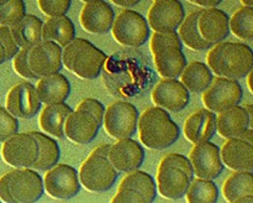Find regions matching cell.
<instances>
[{
  "mask_svg": "<svg viewBox=\"0 0 253 203\" xmlns=\"http://www.w3.org/2000/svg\"><path fill=\"white\" fill-rule=\"evenodd\" d=\"M207 66L217 77L230 79L245 78L253 66V51L242 42L220 41L210 47Z\"/></svg>",
  "mask_w": 253,
  "mask_h": 203,
  "instance_id": "obj_1",
  "label": "cell"
},
{
  "mask_svg": "<svg viewBox=\"0 0 253 203\" xmlns=\"http://www.w3.org/2000/svg\"><path fill=\"white\" fill-rule=\"evenodd\" d=\"M138 139L145 148L163 150L172 146L180 136L178 124L170 118L167 110L160 106H150L138 114Z\"/></svg>",
  "mask_w": 253,
  "mask_h": 203,
  "instance_id": "obj_2",
  "label": "cell"
},
{
  "mask_svg": "<svg viewBox=\"0 0 253 203\" xmlns=\"http://www.w3.org/2000/svg\"><path fill=\"white\" fill-rule=\"evenodd\" d=\"M105 61V52L82 37H74L62 49V66L82 79L98 78Z\"/></svg>",
  "mask_w": 253,
  "mask_h": 203,
  "instance_id": "obj_3",
  "label": "cell"
},
{
  "mask_svg": "<svg viewBox=\"0 0 253 203\" xmlns=\"http://www.w3.org/2000/svg\"><path fill=\"white\" fill-rule=\"evenodd\" d=\"M150 50L156 69L162 78H177L187 66L183 44L177 31L153 32Z\"/></svg>",
  "mask_w": 253,
  "mask_h": 203,
  "instance_id": "obj_4",
  "label": "cell"
},
{
  "mask_svg": "<svg viewBox=\"0 0 253 203\" xmlns=\"http://www.w3.org/2000/svg\"><path fill=\"white\" fill-rule=\"evenodd\" d=\"M42 177L34 168H15L0 177V201L6 203H32L43 195Z\"/></svg>",
  "mask_w": 253,
  "mask_h": 203,
  "instance_id": "obj_5",
  "label": "cell"
},
{
  "mask_svg": "<svg viewBox=\"0 0 253 203\" xmlns=\"http://www.w3.org/2000/svg\"><path fill=\"white\" fill-rule=\"evenodd\" d=\"M110 144H103L90 152L78 170L79 183L89 192H105L110 190L119 172L108 158Z\"/></svg>",
  "mask_w": 253,
  "mask_h": 203,
  "instance_id": "obj_6",
  "label": "cell"
},
{
  "mask_svg": "<svg viewBox=\"0 0 253 203\" xmlns=\"http://www.w3.org/2000/svg\"><path fill=\"white\" fill-rule=\"evenodd\" d=\"M110 30L116 42L128 47L142 46L150 36V26L145 16L130 9L123 10L114 19Z\"/></svg>",
  "mask_w": 253,
  "mask_h": 203,
  "instance_id": "obj_7",
  "label": "cell"
},
{
  "mask_svg": "<svg viewBox=\"0 0 253 203\" xmlns=\"http://www.w3.org/2000/svg\"><path fill=\"white\" fill-rule=\"evenodd\" d=\"M156 195L157 188L152 176L137 168L128 171L121 180L111 202L151 203L155 201Z\"/></svg>",
  "mask_w": 253,
  "mask_h": 203,
  "instance_id": "obj_8",
  "label": "cell"
},
{
  "mask_svg": "<svg viewBox=\"0 0 253 203\" xmlns=\"http://www.w3.org/2000/svg\"><path fill=\"white\" fill-rule=\"evenodd\" d=\"M138 111L128 102L116 101L104 110L103 123L109 136L116 139L131 138L137 130Z\"/></svg>",
  "mask_w": 253,
  "mask_h": 203,
  "instance_id": "obj_9",
  "label": "cell"
},
{
  "mask_svg": "<svg viewBox=\"0 0 253 203\" xmlns=\"http://www.w3.org/2000/svg\"><path fill=\"white\" fill-rule=\"evenodd\" d=\"M202 93V102L204 106L214 111L215 114L240 104L244 96L242 87L237 79L217 76L212 78L211 83Z\"/></svg>",
  "mask_w": 253,
  "mask_h": 203,
  "instance_id": "obj_10",
  "label": "cell"
},
{
  "mask_svg": "<svg viewBox=\"0 0 253 203\" xmlns=\"http://www.w3.org/2000/svg\"><path fill=\"white\" fill-rule=\"evenodd\" d=\"M39 145L30 131L15 133L1 145V157L7 165L15 168H31L37 158Z\"/></svg>",
  "mask_w": 253,
  "mask_h": 203,
  "instance_id": "obj_11",
  "label": "cell"
},
{
  "mask_svg": "<svg viewBox=\"0 0 253 203\" xmlns=\"http://www.w3.org/2000/svg\"><path fill=\"white\" fill-rule=\"evenodd\" d=\"M43 190L56 200H68L74 197L81 190L78 171L66 163H56L44 171Z\"/></svg>",
  "mask_w": 253,
  "mask_h": 203,
  "instance_id": "obj_12",
  "label": "cell"
},
{
  "mask_svg": "<svg viewBox=\"0 0 253 203\" xmlns=\"http://www.w3.org/2000/svg\"><path fill=\"white\" fill-rule=\"evenodd\" d=\"M188 160L195 177L214 180L224 171L219 146L210 141L194 144L189 151Z\"/></svg>",
  "mask_w": 253,
  "mask_h": 203,
  "instance_id": "obj_13",
  "label": "cell"
},
{
  "mask_svg": "<svg viewBox=\"0 0 253 203\" xmlns=\"http://www.w3.org/2000/svg\"><path fill=\"white\" fill-rule=\"evenodd\" d=\"M27 63L36 78L56 73L62 68V47L48 40H41L29 47Z\"/></svg>",
  "mask_w": 253,
  "mask_h": 203,
  "instance_id": "obj_14",
  "label": "cell"
},
{
  "mask_svg": "<svg viewBox=\"0 0 253 203\" xmlns=\"http://www.w3.org/2000/svg\"><path fill=\"white\" fill-rule=\"evenodd\" d=\"M185 16L179 0H155L147 14V24L155 32L177 31Z\"/></svg>",
  "mask_w": 253,
  "mask_h": 203,
  "instance_id": "obj_15",
  "label": "cell"
},
{
  "mask_svg": "<svg viewBox=\"0 0 253 203\" xmlns=\"http://www.w3.org/2000/svg\"><path fill=\"white\" fill-rule=\"evenodd\" d=\"M42 103L37 97L35 86L30 82H20L10 88L5 98V108L16 118H34Z\"/></svg>",
  "mask_w": 253,
  "mask_h": 203,
  "instance_id": "obj_16",
  "label": "cell"
},
{
  "mask_svg": "<svg viewBox=\"0 0 253 203\" xmlns=\"http://www.w3.org/2000/svg\"><path fill=\"white\" fill-rule=\"evenodd\" d=\"M189 91L177 78H163L153 87L151 101L167 111H180L189 103Z\"/></svg>",
  "mask_w": 253,
  "mask_h": 203,
  "instance_id": "obj_17",
  "label": "cell"
},
{
  "mask_svg": "<svg viewBox=\"0 0 253 203\" xmlns=\"http://www.w3.org/2000/svg\"><path fill=\"white\" fill-rule=\"evenodd\" d=\"M108 158L118 172H128L142 166L145 150L138 141L131 138L119 139L109 146Z\"/></svg>",
  "mask_w": 253,
  "mask_h": 203,
  "instance_id": "obj_18",
  "label": "cell"
},
{
  "mask_svg": "<svg viewBox=\"0 0 253 203\" xmlns=\"http://www.w3.org/2000/svg\"><path fill=\"white\" fill-rule=\"evenodd\" d=\"M192 177L179 167L161 160L156 172V188L162 197L178 200L183 197Z\"/></svg>",
  "mask_w": 253,
  "mask_h": 203,
  "instance_id": "obj_19",
  "label": "cell"
},
{
  "mask_svg": "<svg viewBox=\"0 0 253 203\" xmlns=\"http://www.w3.org/2000/svg\"><path fill=\"white\" fill-rule=\"evenodd\" d=\"M198 30L205 41L214 45L224 41L230 34L229 16L222 10L216 7L200 9L198 16Z\"/></svg>",
  "mask_w": 253,
  "mask_h": 203,
  "instance_id": "obj_20",
  "label": "cell"
},
{
  "mask_svg": "<svg viewBox=\"0 0 253 203\" xmlns=\"http://www.w3.org/2000/svg\"><path fill=\"white\" fill-rule=\"evenodd\" d=\"M115 12L104 0L85 2L79 15L82 27L89 34H105L111 29Z\"/></svg>",
  "mask_w": 253,
  "mask_h": 203,
  "instance_id": "obj_21",
  "label": "cell"
},
{
  "mask_svg": "<svg viewBox=\"0 0 253 203\" xmlns=\"http://www.w3.org/2000/svg\"><path fill=\"white\" fill-rule=\"evenodd\" d=\"M224 166L232 171H253V144L240 138L226 139L220 149Z\"/></svg>",
  "mask_w": 253,
  "mask_h": 203,
  "instance_id": "obj_22",
  "label": "cell"
},
{
  "mask_svg": "<svg viewBox=\"0 0 253 203\" xmlns=\"http://www.w3.org/2000/svg\"><path fill=\"white\" fill-rule=\"evenodd\" d=\"M216 114L207 108H202L190 114L184 121L183 131L189 143L198 144L210 141L216 133L215 128Z\"/></svg>",
  "mask_w": 253,
  "mask_h": 203,
  "instance_id": "obj_23",
  "label": "cell"
},
{
  "mask_svg": "<svg viewBox=\"0 0 253 203\" xmlns=\"http://www.w3.org/2000/svg\"><path fill=\"white\" fill-rule=\"evenodd\" d=\"M100 125L89 114L72 110L64 120V136L76 144H88L98 135Z\"/></svg>",
  "mask_w": 253,
  "mask_h": 203,
  "instance_id": "obj_24",
  "label": "cell"
},
{
  "mask_svg": "<svg viewBox=\"0 0 253 203\" xmlns=\"http://www.w3.org/2000/svg\"><path fill=\"white\" fill-rule=\"evenodd\" d=\"M216 114L215 128L216 133L224 139L237 138L249 126H253L245 108L239 104Z\"/></svg>",
  "mask_w": 253,
  "mask_h": 203,
  "instance_id": "obj_25",
  "label": "cell"
},
{
  "mask_svg": "<svg viewBox=\"0 0 253 203\" xmlns=\"http://www.w3.org/2000/svg\"><path fill=\"white\" fill-rule=\"evenodd\" d=\"M35 89L41 103H59V102H66L69 97L71 83L66 76L56 72L41 77L35 86Z\"/></svg>",
  "mask_w": 253,
  "mask_h": 203,
  "instance_id": "obj_26",
  "label": "cell"
},
{
  "mask_svg": "<svg viewBox=\"0 0 253 203\" xmlns=\"http://www.w3.org/2000/svg\"><path fill=\"white\" fill-rule=\"evenodd\" d=\"M39 116V125L41 130L47 135H52L57 139L64 138L63 125L64 120L73 109L64 102L46 104Z\"/></svg>",
  "mask_w": 253,
  "mask_h": 203,
  "instance_id": "obj_27",
  "label": "cell"
},
{
  "mask_svg": "<svg viewBox=\"0 0 253 203\" xmlns=\"http://www.w3.org/2000/svg\"><path fill=\"white\" fill-rule=\"evenodd\" d=\"M42 20L35 15L26 14L16 24L11 25L10 31L20 49L31 47L42 40Z\"/></svg>",
  "mask_w": 253,
  "mask_h": 203,
  "instance_id": "obj_28",
  "label": "cell"
},
{
  "mask_svg": "<svg viewBox=\"0 0 253 203\" xmlns=\"http://www.w3.org/2000/svg\"><path fill=\"white\" fill-rule=\"evenodd\" d=\"M76 37V26L68 16H49L42 25V40H48L64 47Z\"/></svg>",
  "mask_w": 253,
  "mask_h": 203,
  "instance_id": "obj_29",
  "label": "cell"
},
{
  "mask_svg": "<svg viewBox=\"0 0 253 203\" xmlns=\"http://www.w3.org/2000/svg\"><path fill=\"white\" fill-rule=\"evenodd\" d=\"M222 195L231 203L242 197H253L252 171H234L222 183Z\"/></svg>",
  "mask_w": 253,
  "mask_h": 203,
  "instance_id": "obj_30",
  "label": "cell"
},
{
  "mask_svg": "<svg viewBox=\"0 0 253 203\" xmlns=\"http://www.w3.org/2000/svg\"><path fill=\"white\" fill-rule=\"evenodd\" d=\"M179 78L188 91L193 93H202L211 83L214 76L207 63L194 61L189 64L187 63L184 69L180 72Z\"/></svg>",
  "mask_w": 253,
  "mask_h": 203,
  "instance_id": "obj_31",
  "label": "cell"
},
{
  "mask_svg": "<svg viewBox=\"0 0 253 203\" xmlns=\"http://www.w3.org/2000/svg\"><path fill=\"white\" fill-rule=\"evenodd\" d=\"M30 133L35 136L37 145H39L37 158L31 168L36 171L48 170L52 166L56 165L59 160L61 150H59L58 144L56 143L54 139L44 133H40V131H30Z\"/></svg>",
  "mask_w": 253,
  "mask_h": 203,
  "instance_id": "obj_32",
  "label": "cell"
},
{
  "mask_svg": "<svg viewBox=\"0 0 253 203\" xmlns=\"http://www.w3.org/2000/svg\"><path fill=\"white\" fill-rule=\"evenodd\" d=\"M200 10H194L189 15L184 16L183 21L177 29V34L179 36L180 41L184 46L195 51H204L212 46L208 41H205L199 34L198 30V16H199Z\"/></svg>",
  "mask_w": 253,
  "mask_h": 203,
  "instance_id": "obj_33",
  "label": "cell"
},
{
  "mask_svg": "<svg viewBox=\"0 0 253 203\" xmlns=\"http://www.w3.org/2000/svg\"><path fill=\"white\" fill-rule=\"evenodd\" d=\"M184 196L189 203H215L219 198V190L212 180L193 177Z\"/></svg>",
  "mask_w": 253,
  "mask_h": 203,
  "instance_id": "obj_34",
  "label": "cell"
},
{
  "mask_svg": "<svg viewBox=\"0 0 253 203\" xmlns=\"http://www.w3.org/2000/svg\"><path fill=\"white\" fill-rule=\"evenodd\" d=\"M229 29L241 40H253V6L244 5L229 19Z\"/></svg>",
  "mask_w": 253,
  "mask_h": 203,
  "instance_id": "obj_35",
  "label": "cell"
},
{
  "mask_svg": "<svg viewBox=\"0 0 253 203\" xmlns=\"http://www.w3.org/2000/svg\"><path fill=\"white\" fill-rule=\"evenodd\" d=\"M26 15L24 0H6L0 5V26H11Z\"/></svg>",
  "mask_w": 253,
  "mask_h": 203,
  "instance_id": "obj_36",
  "label": "cell"
},
{
  "mask_svg": "<svg viewBox=\"0 0 253 203\" xmlns=\"http://www.w3.org/2000/svg\"><path fill=\"white\" fill-rule=\"evenodd\" d=\"M19 130V121L16 116L9 113L6 108L0 106V143L9 139Z\"/></svg>",
  "mask_w": 253,
  "mask_h": 203,
  "instance_id": "obj_37",
  "label": "cell"
},
{
  "mask_svg": "<svg viewBox=\"0 0 253 203\" xmlns=\"http://www.w3.org/2000/svg\"><path fill=\"white\" fill-rule=\"evenodd\" d=\"M39 6L47 16H58L67 14L72 4V0H37Z\"/></svg>",
  "mask_w": 253,
  "mask_h": 203,
  "instance_id": "obj_38",
  "label": "cell"
},
{
  "mask_svg": "<svg viewBox=\"0 0 253 203\" xmlns=\"http://www.w3.org/2000/svg\"><path fill=\"white\" fill-rule=\"evenodd\" d=\"M77 110H82L84 113L89 114L99 125L101 126V123H103V114L105 108H104L103 104L99 101L94 98H85L82 102H79L78 105L76 106Z\"/></svg>",
  "mask_w": 253,
  "mask_h": 203,
  "instance_id": "obj_39",
  "label": "cell"
},
{
  "mask_svg": "<svg viewBox=\"0 0 253 203\" xmlns=\"http://www.w3.org/2000/svg\"><path fill=\"white\" fill-rule=\"evenodd\" d=\"M27 53H29V47H24V49H19L14 57H12V67L14 71L19 74L20 77H24L26 79L36 78L35 74L32 73L30 69L29 63H27Z\"/></svg>",
  "mask_w": 253,
  "mask_h": 203,
  "instance_id": "obj_40",
  "label": "cell"
},
{
  "mask_svg": "<svg viewBox=\"0 0 253 203\" xmlns=\"http://www.w3.org/2000/svg\"><path fill=\"white\" fill-rule=\"evenodd\" d=\"M0 44L2 45L5 51V58L11 59L16 54L20 47L17 46L9 26H0Z\"/></svg>",
  "mask_w": 253,
  "mask_h": 203,
  "instance_id": "obj_41",
  "label": "cell"
},
{
  "mask_svg": "<svg viewBox=\"0 0 253 203\" xmlns=\"http://www.w3.org/2000/svg\"><path fill=\"white\" fill-rule=\"evenodd\" d=\"M162 161L169 163V165L175 166V167H179L180 170L184 171L189 177L192 178L194 177L189 160H188V157H185L184 155H180V153H174V152L168 153V155H166L165 157H162Z\"/></svg>",
  "mask_w": 253,
  "mask_h": 203,
  "instance_id": "obj_42",
  "label": "cell"
},
{
  "mask_svg": "<svg viewBox=\"0 0 253 203\" xmlns=\"http://www.w3.org/2000/svg\"><path fill=\"white\" fill-rule=\"evenodd\" d=\"M189 1L203 7H215L221 4L222 0H189Z\"/></svg>",
  "mask_w": 253,
  "mask_h": 203,
  "instance_id": "obj_43",
  "label": "cell"
},
{
  "mask_svg": "<svg viewBox=\"0 0 253 203\" xmlns=\"http://www.w3.org/2000/svg\"><path fill=\"white\" fill-rule=\"evenodd\" d=\"M110 1L121 7H131L135 6L136 4H138L141 0H110Z\"/></svg>",
  "mask_w": 253,
  "mask_h": 203,
  "instance_id": "obj_44",
  "label": "cell"
},
{
  "mask_svg": "<svg viewBox=\"0 0 253 203\" xmlns=\"http://www.w3.org/2000/svg\"><path fill=\"white\" fill-rule=\"evenodd\" d=\"M237 138L242 139V140L247 141V143H250V144H253V130H252V128H250V126H249V128H247L246 130L242 131V133L240 134Z\"/></svg>",
  "mask_w": 253,
  "mask_h": 203,
  "instance_id": "obj_45",
  "label": "cell"
},
{
  "mask_svg": "<svg viewBox=\"0 0 253 203\" xmlns=\"http://www.w3.org/2000/svg\"><path fill=\"white\" fill-rule=\"evenodd\" d=\"M244 108H245V110H246L247 115H249L250 120H251V123L253 124V111H252L253 104H251V103H247V104H245V105H244Z\"/></svg>",
  "mask_w": 253,
  "mask_h": 203,
  "instance_id": "obj_46",
  "label": "cell"
},
{
  "mask_svg": "<svg viewBox=\"0 0 253 203\" xmlns=\"http://www.w3.org/2000/svg\"><path fill=\"white\" fill-rule=\"evenodd\" d=\"M6 61V58H5V51H4V47H2V45L0 44V66H1L4 62Z\"/></svg>",
  "mask_w": 253,
  "mask_h": 203,
  "instance_id": "obj_47",
  "label": "cell"
},
{
  "mask_svg": "<svg viewBox=\"0 0 253 203\" xmlns=\"http://www.w3.org/2000/svg\"><path fill=\"white\" fill-rule=\"evenodd\" d=\"M246 77H247V86H249V89H250V92H253V88H252V83H251V78H252V71H250L249 73L246 74Z\"/></svg>",
  "mask_w": 253,
  "mask_h": 203,
  "instance_id": "obj_48",
  "label": "cell"
},
{
  "mask_svg": "<svg viewBox=\"0 0 253 203\" xmlns=\"http://www.w3.org/2000/svg\"><path fill=\"white\" fill-rule=\"evenodd\" d=\"M236 203H253V197H242Z\"/></svg>",
  "mask_w": 253,
  "mask_h": 203,
  "instance_id": "obj_49",
  "label": "cell"
},
{
  "mask_svg": "<svg viewBox=\"0 0 253 203\" xmlns=\"http://www.w3.org/2000/svg\"><path fill=\"white\" fill-rule=\"evenodd\" d=\"M246 6H253V0H240Z\"/></svg>",
  "mask_w": 253,
  "mask_h": 203,
  "instance_id": "obj_50",
  "label": "cell"
},
{
  "mask_svg": "<svg viewBox=\"0 0 253 203\" xmlns=\"http://www.w3.org/2000/svg\"><path fill=\"white\" fill-rule=\"evenodd\" d=\"M84 2H93V1H98V0H82Z\"/></svg>",
  "mask_w": 253,
  "mask_h": 203,
  "instance_id": "obj_51",
  "label": "cell"
},
{
  "mask_svg": "<svg viewBox=\"0 0 253 203\" xmlns=\"http://www.w3.org/2000/svg\"><path fill=\"white\" fill-rule=\"evenodd\" d=\"M5 1H6V0H0V5H1V4H4Z\"/></svg>",
  "mask_w": 253,
  "mask_h": 203,
  "instance_id": "obj_52",
  "label": "cell"
},
{
  "mask_svg": "<svg viewBox=\"0 0 253 203\" xmlns=\"http://www.w3.org/2000/svg\"><path fill=\"white\" fill-rule=\"evenodd\" d=\"M188 1H189V0H188Z\"/></svg>",
  "mask_w": 253,
  "mask_h": 203,
  "instance_id": "obj_53",
  "label": "cell"
},
{
  "mask_svg": "<svg viewBox=\"0 0 253 203\" xmlns=\"http://www.w3.org/2000/svg\"><path fill=\"white\" fill-rule=\"evenodd\" d=\"M153 1H155V0H153Z\"/></svg>",
  "mask_w": 253,
  "mask_h": 203,
  "instance_id": "obj_54",
  "label": "cell"
}]
</instances>
